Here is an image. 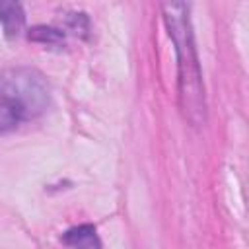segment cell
<instances>
[{"label": "cell", "instance_id": "obj_1", "mask_svg": "<svg viewBox=\"0 0 249 249\" xmlns=\"http://www.w3.org/2000/svg\"><path fill=\"white\" fill-rule=\"evenodd\" d=\"M161 10L165 29L177 56V88L181 113L189 124L202 126L206 123V93L189 16L191 8L185 2H167Z\"/></svg>", "mask_w": 249, "mask_h": 249}, {"label": "cell", "instance_id": "obj_2", "mask_svg": "<svg viewBox=\"0 0 249 249\" xmlns=\"http://www.w3.org/2000/svg\"><path fill=\"white\" fill-rule=\"evenodd\" d=\"M49 101V82L37 68L12 66L0 72V134L41 117Z\"/></svg>", "mask_w": 249, "mask_h": 249}, {"label": "cell", "instance_id": "obj_4", "mask_svg": "<svg viewBox=\"0 0 249 249\" xmlns=\"http://www.w3.org/2000/svg\"><path fill=\"white\" fill-rule=\"evenodd\" d=\"M62 239H64V243H68L76 249H99V239L95 235V228L89 224L68 230Z\"/></svg>", "mask_w": 249, "mask_h": 249}, {"label": "cell", "instance_id": "obj_3", "mask_svg": "<svg viewBox=\"0 0 249 249\" xmlns=\"http://www.w3.org/2000/svg\"><path fill=\"white\" fill-rule=\"evenodd\" d=\"M0 23L4 27L6 37H18L25 25V14L19 2L2 0L0 2Z\"/></svg>", "mask_w": 249, "mask_h": 249}, {"label": "cell", "instance_id": "obj_5", "mask_svg": "<svg viewBox=\"0 0 249 249\" xmlns=\"http://www.w3.org/2000/svg\"><path fill=\"white\" fill-rule=\"evenodd\" d=\"M29 39L31 41H37V43H49V45H56V43H62L64 35L62 31L58 29H53V27H45V25H37L29 31Z\"/></svg>", "mask_w": 249, "mask_h": 249}]
</instances>
